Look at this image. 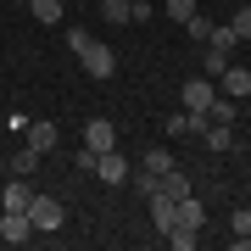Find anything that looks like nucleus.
Here are the masks:
<instances>
[{"instance_id":"1","label":"nucleus","mask_w":251,"mask_h":251,"mask_svg":"<svg viewBox=\"0 0 251 251\" xmlns=\"http://www.w3.org/2000/svg\"><path fill=\"white\" fill-rule=\"evenodd\" d=\"M28 224H34V234H56L67 224V206L56 201V196H45V190H34V201H28Z\"/></svg>"},{"instance_id":"2","label":"nucleus","mask_w":251,"mask_h":251,"mask_svg":"<svg viewBox=\"0 0 251 251\" xmlns=\"http://www.w3.org/2000/svg\"><path fill=\"white\" fill-rule=\"evenodd\" d=\"M78 62H84V73H90L95 84H106L112 73H117V50H112V45H100V39H90V45L78 50Z\"/></svg>"},{"instance_id":"3","label":"nucleus","mask_w":251,"mask_h":251,"mask_svg":"<svg viewBox=\"0 0 251 251\" xmlns=\"http://www.w3.org/2000/svg\"><path fill=\"white\" fill-rule=\"evenodd\" d=\"M128 173H134V168H128V156L117 151V145L95 156V179H100V184H128Z\"/></svg>"},{"instance_id":"4","label":"nucleus","mask_w":251,"mask_h":251,"mask_svg":"<svg viewBox=\"0 0 251 251\" xmlns=\"http://www.w3.org/2000/svg\"><path fill=\"white\" fill-rule=\"evenodd\" d=\"M212 95H218L212 78H190L184 90H179V106H184V112H206V106H212Z\"/></svg>"},{"instance_id":"5","label":"nucleus","mask_w":251,"mask_h":251,"mask_svg":"<svg viewBox=\"0 0 251 251\" xmlns=\"http://www.w3.org/2000/svg\"><path fill=\"white\" fill-rule=\"evenodd\" d=\"M84 145H90L95 156H100V151H112V145H117V128H112V117H90V123H84Z\"/></svg>"},{"instance_id":"6","label":"nucleus","mask_w":251,"mask_h":251,"mask_svg":"<svg viewBox=\"0 0 251 251\" xmlns=\"http://www.w3.org/2000/svg\"><path fill=\"white\" fill-rule=\"evenodd\" d=\"M218 84H224V90H218V95H229V100H246L251 95V67H224V73H218Z\"/></svg>"},{"instance_id":"7","label":"nucleus","mask_w":251,"mask_h":251,"mask_svg":"<svg viewBox=\"0 0 251 251\" xmlns=\"http://www.w3.org/2000/svg\"><path fill=\"white\" fill-rule=\"evenodd\" d=\"M173 224H179V229H201V224H206V206L196 201V190L173 201Z\"/></svg>"},{"instance_id":"8","label":"nucleus","mask_w":251,"mask_h":251,"mask_svg":"<svg viewBox=\"0 0 251 251\" xmlns=\"http://www.w3.org/2000/svg\"><path fill=\"white\" fill-rule=\"evenodd\" d=\"M0 240H6V246L34 240V224H28V212H6V218H0Z\"/></svg>"},{"instance_id":"9","label":"nucleus","mask_w":251,"mask_h":251,"mask_svg":"<svg viewBox=\"0 0 251 251\" xmlns=\"http://www.w3.org/2000/svg\"><path fill=\"white\" fill-rule=\"evenodd\" d=\"M28 201H34V184H28L23 173H17L6 190H0V206H6V212H28Z\"/></svg>"},{"instance_id":"10","label":"nucleus","mask_w":251,"mask_h":251,"mask_svg":"<svg viewBox=\"0 0 251 251\" xmlns=\"http://www.w3.org/2000/svg\"><path fill=\"white\" fill-rule=\"evenodd\" d=\"M23 140L34 145L39 156H50V145H56V123H50V117H39V123H28V128H23Z\"/></svg>"},{"instance_id":"11","label":"nucleus","mask_w":251,"mask_h":251,"mask_svg":"<svg viewBox=\"0 0 251 251\" xmlns=\"http://www.w3.org/2000/svg\"><path fill=\"white\" fill-rule=\"evenodd\" d=\"M28 17L45 23V28H56V23L67 17V6H62V0H28Z\"/></svg>"},{"instance_id":"12","label":"nucleus","mask_w":251,"mask_h":251,"mask_svg":"<svg viewBox=\"0 0 251 251\" xmlns=\"http://www.w3.org/2000/svg\"><path fill=\"white\" fill-rule=\"evenodd\" d=\"M234 45H240V34H234L229 23H212V34H206V50H224V56H229Z\"/></svg>"},{"instance_id":"13","label":"nucleus","mask_w":251,"mask_h":251,"mask_svg":"<svg viewBox=\"0 0 251 251\" xmlns=\"http://www.w3.org/2000/svg\"><path fill=\"white\" fill-rule=\"evenodd\" d=\"M196 140L206 145V151H229V145H234V140H229V123H206Z\"/></svg>"},{"instance_id":"14","label":"nucleus","mask_w":251,"mask_h":251,"mask_svg":"<svg viewBox=\"0 0 251 251\" xmlns=\"http://www.w3.org/2000/svg\"><path fill=\"white\" fill-rule=\"evenodd\" d=\"M100 17L117 23V28H123V23H134V0H100Z\"/></svg>"},{"instance_id":"15","label":"nucleus","mask_w":251,"mask_h":251,"mask_svg":"<svg viewBox=\"0 0 251 251\" xmlns=\"http://www.w3.org/2000/svg\"><path fill=\"white\" fill-rule=\"evenodd\" d=\"M156 190H162V196H173V201H179V196H190V179H184L179 168H168V173H162V184H156Z\"/></svg>"},{"instance_id":"16","label":"nucleus","mask_w":251,"mask_h":251,"mask_svg":"<svg viewBox=\"0 0 251 251\" xmlns=\"http://www.w3.org/2000/svg\"><path fill=\"white\" fill-rule=\"evenodd\" d=\"M224 67H229V56H224V50H206V56H201V78H212V84H218V73H224Z\"/></svg>"},{"instance_id":"17","label":"nucleus","mask_w":251,"mask_h":251,"mask_svg":"<svg viewBox=\"0 0 251 251\" xmlns=\"http://www.w3.org/2000/svg\"><path fill=\"white\" fill-rule=\"evenodd\" d=\"M34 168H39V151H34V145H23V151L11 156V173H23V179H28Z\"/></svg>"},{"instance_id":"18","label":"nucleus","mask_w":251,"mask_h":251,"mask_svg":"<svg viewBox=\"0 0 251 251\" xmlns=\"http://www.w3.org/2000/svg\"><path fill=\"white\" fill-rule=\"evenodd\" d=\"M162 240H168L173 251H190V246H196V240H201V234H196V229H179V224H173L168 234H162Z\"/></svg>"},{"instance_id":"19","label":"nucleus","mask_w":251,"mask_h":251,"mask_svg":"<svg viewBox=\"0 0 251 251\" xmlns=\"http://www.w3.org/2000/svg\"><path fill=\"white\" fill-rule=\"evenodd\" d=\"M206 117H212V123H229V128H234V100L212 95V106H206Z\"/></svg>"},{"instance_id":"20","label":"nucleus","mask_w":251,"mask_h":251,"mask_svg":"<svg viewBox=\"0 0 251 251\" xmlns=\"http://www.w3.org/2000/svg\"><path fill=\"white\" fill-rule=\"evenodd\" d=\"M145 168H151V173H168V168H179V162H173V151L156 145V151H145Z\"/></svg>"},{"instance_id":"21","label":"nucleus","mask_w":251,"mask_h":251,"mask_svg":"<svg viewBox=\"0 0 251 251\" xmlns=\"http://www.w3.org/2000/svg\"><path fill=\"white\" fill-rule=\"evenodd\" d=\"M162 11H168L173 23H190V17H196V0H168V6H162Z\"/></svg>"},{"instance_id":"22","label":"nucleus","mask_w":251,"mask_h":251,"mask_svg":"<svg viewBox=\"0 0 251 251\" xmlns=\"http://www.w3.org/2000/svg\"><path fill=\"white\" fill-rule=\"evenodd\" d=\"M184 34H190V39H196V45H206V34H212V23H206V17H201V11H196V17H190V23H184Z\"/></svg>"},{"instance_id":"23","label":"nucleus","mask_w":251,"mask_h":251,"mask_svg":"<svg viewBox=\"0 0 251 251\" xmlns=\"http://www.w3.org/2000/svg\"><path fill=\"white\" fill-rule=\"evenodd\" d=\"M229 28H234L240 39H251V6H240V11H234V17H229Z\"/></svg>"},{"instance_id":"24","label":"nucleus","mask_w":251,"mask_h":251,"mask_svg":"<svg viewBox=\"0 0 251 251\" xmlns=\"http://www.w3.org/2000/svg\"><path fill=\"white\" fill-rule=\"evenodd\" d=\"M229 229H234V234H240V240H246V234H251V206H240V212L229 218Z\"/></svg>"},{"instance_id":"25","label":"nucleus","mask_w":251,"mask_h":251,"mask_svg":"<svg viewBox=\"0 0 251 251\" xmlns=\"http://www.w3.org/2000/svg\"><path fill=\"white\" fill-rule=\"evenodd\" d=\"M84 45H90V34H84V28H67V50H73V56H78Z\"/></svg>"},{"instance_id":"26","label":"nucleus","mask_w":251,"mask_h":251,"mask_svg":"<svg viewBox=\"0 0 251 251\" xmlns=\"http://www.w3.org/2000/svg\"><path fill=\"white\" fill-rule=\"evenodd\" d=\"M17 6H28V0H17Z\"/></svg>"},{"instance_id":"27","label":"nucleus","mask_w":251,"mask_h":251,"mask_svg":"<svg viewBox=\"0 0 251 251\" xmlns=\"http://www.w3.org/2000/svg\"><path fill=\"white\" fill-rule=\"evenodd\" d=\"M246 246H251V234H246Z\"/></svg>"},{"instance_id":"28","label":"nucleus","mask_w":251,"mask_h":251,"mask_svg":"<svg viewBox=\"0 0 251 251\" xmlns=\"http://www.w3.org/2000/svg\"><path fill=\"white\" fill-rule=\"evenodd\" d=\"M0 173H6V168H0Z\"/></svg>"}]
</instances>
